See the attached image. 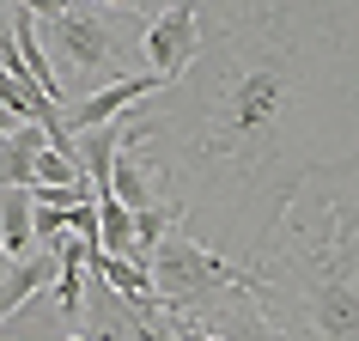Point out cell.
<instances>
[{
	"mask_svg": "<svg viewBox=\"0 0 359 341\" xmlns=\"http://www.w3.org/2000/svg\"><path fill=\"white\" fill-rule=\"evenodd\" d=\"M201 329H213L219 341H292L286 329H274V323L262 317V305L250 299V293H244V299H231L226 311H213Z\"/></svg>",
	"mask_w": 359,
	"mask_h": 341,
	"instance_id": "obj_8",
	"label": "cell"
},
{
	"mask_svg": "<svg viewBox=\"0 0 359 341\" xmlns=\"http://www.w3.org/2000/svg\"><path fill=\"white\" fill-rule=\"evenodd\" d=\"M67 341H92V335H67Z\"/></svg>",
	"mask_w": 359,
	"mask_h": 341,
	"instance_id": "obj_16",
	"label": "cell"
},
{
	"mask_svg": "<svg viewBox=\"0 0 359 341\" xmlns=\"http://www.w3.org/2000/svg\"><path fill=\"white\" fill-rule=\"evenodd\" d=\"M201 25H208V13L201 6H165L158 19L147 25V37H140V49H147V74L158 79V86H170V79H183L201 61V49H208V37H201Z\"/></svg>",
	"mask_w": 359,
	"mask_h": 341,
	"instance_id": "obj_5",
	"label": "cell"
},
{
	"mask_svg": "<svg viewBox=\"0 0 359 341\" xmlns=\"http://www.w3.org/2000/svg\"><path fill=\"white\" fill-rule=\"evenodd\" d=\"M43 147H49V134H43V128H13V134H6V140H0V189H31Z\"/></svg>",
	"mask_w": 359,
	"mask_h": 341,
	"instance_id": "obj_9",
	"label": "cell"
},
{
	"mask_svg": "<svg viewBox=\"0 0 359 341\" xmlns=\"http://www.w3.org/2000/svg\"><path fill=\"white\" fill-rule=\"evenodd\" d=\"M256 31H231L201 49V79H208V104H201V140L195 159L231 170L268 165V152L280 140L286 104L299 86V49L286 37L280 13H250Z\"/></svg>",
	"mask_w": 359,
	"mask_h": 341,
	"instance_id": "obj_1",
	"label": "cell"
},
{
	"mask_svg": "<svg viewBox=\"0 0 359 341\" xmlns=\"http://www.w3.org/2000/svg\"><path fill=\"white\" fill-rule=\"evenodd\" d=\"M0 244L19 262L37 250V232H31V189H0Z\"/></svg>",
	"mask_w": 359,
	"mask_h": 341,
	"instance_id": "obj_11",
	"label": "cell"
},
{
	"mask_svg": "<svg viewBox=\"0 0 359 341\" xmlns=\"http://www.w3.org/2000/svg\"><path fill=\"white\" fill-rule=\"evenodd\" d=\"M152 92H165L152 74H128V79H116V86H104V92H86V98H79V110H67L61 122H67V134L110 128V122H122V116H128L140 98H152Z\"/></svg>",
	"mask_w": 359,
	"mask_h": 341,
	"instance_id": "obj_7",
	"label": "cell"
},
{
	"mask_svg": "<svg viewBox=\"0 0 359 341\" xmlns=\"http://www.w3.org/2000/svg\"><path fill=\"white\" fill-rule=\"evenodd\" d=\"M97 250L104 256H122V262H140L134 256V213L116 195H97Z\"/></svg>",
	"mask_w": 359,
	"mask_h": 341,
	"instance_id": "obj_12",
	"label": "cell"
},
{
	"mask_svg": "<svg viewBox=\"0 0 359 341\" xmlns=\"http://www.w3.org/2000/svg\"><path fill=\"white\" fill-rule=\"evenodd\" d=\"M67 232H79L86 244H97V201H86V208L67 213Z\"/></svg>",
	"mask_w": 359,
	"mask_h": 341,
	"instance_id": "obj_14",
	"label": "cell"
},
{
	"mask_svg": "<svg viewBox=\"0 0 359 341\" xmlns=\"http://www.w3.org/2000/svg\"><path fill=\"white\" fill-rule=\"evenodd\" d=\"M268 250H280L311 341H359V220L335 201H311L299 220L274 226Z\"/></svg>",
	"mask_w": 359,
	"mask_h": 341,
	"instance_id": "obj_2",
	"label": "cell"
},
{
	"mask_svg": "<svg viewBox=\"0 0 359 341\" xmlns=\"http://www.w3.org/2000/svg\"><path fill=\"white\" fill-rule=\"evenodd\" d=\"M97 244H86V238H61V274H55V305H61V317H79V286H86V256H92Z\"/></svg>",
	"mask_w": 359,
	"mask_h": 341,
	"instance_id": "obj_13",
	"label": "cell"
},
{
	"mask_svg": "<svg viewBox=\"0 0 359 341\" xmlns=\"http://www.w3.org/2000/svg\"><path fill=\"white\" fill-rule=\"evenodd\" d=\"M13 128H25V122H19V116H13V110H0V140H6V134H13Z\"/></svg>",
	"mask_w": 359,
	"mask_h": 341,
	"instance_id": "obj_15",
	"label": "cell"
},
{
	"mask_svg": "<svg viewBox=\"0 0 359 341\" xmlns=\"http://www.w3.org/2000/svg\"><path fill=\"white\" fill-rule=\"evenodd\" d=\"M37 13V37H43V55L55 74H74L79 86H116V37H110V6H31Z\"/></svg>",
	"mask_w": 359,
	"mask_h": 341,
	"instance_id": "obj_4",
	"label": "cell"
},
{
	"mask_svg": "<svg viewBox=\"0 0 359 341\" xmlns=\"http://www.w3.org/2000/svg\"><path fill=\"white\" fill-rule=\"evenodd\" d=\"M147 268H152V299L165 305V317H189V323H208L213 311L244 299V274H250L244 262H226L195 238H183V226L147 256Z\"/></svg>",
	"mask_w": 359,
	"mask_h": 341,
	"instance_id": "obj_3",
	"label": "cell"
},
{
	"mask_svg": "<svg viewBox=\"0 0 359 341\" xmlns=\"http://www.w3.org/2000/svg\"><path fill=\"white\" fill-rule=\"evenodd\" d=\"M110 195H116V201H122L128 213H147V208H158V201H165V195L152 189V170L140 165V147H122V152H116Z\"/></svg>",
	"mask_w": 359,
	"mask_h": 341,
	"instance_id": "obj_10",
	"label": "cell"
},
{
	"mask_svg": "<svg viewBox=\"0 0 359 341\" xmlns=\"http://www.w3.org/2000/svg\"><path fill=\"white\" fill-rule=\"evenodd\" d=\"M6 37L19 49V67H6V74H19L43 104H55V110L67 116V86H61V74L49 67V55H43V43H37V13H31V6H13V31H6Z\"/></svg>",
	"mask_w": 359,
	"mask_h": 341,
	"instance_id": "obj_6",
	"label": "cell"
}]
</instances>
